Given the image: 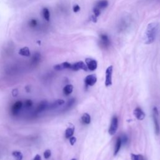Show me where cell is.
<instances>
[{
	"label": "cell",
	"mask_w": 160,
	"mask_h": 160,
	"mask_svg": "<svg viewBox=\"0 0 160 160\" xmlns=\"http://www.w3.org/2000/svg\"><path fill=\"white\" fill-rule=\"evenodd\" d=\"M158 24L156 23H152L148 25L145 34V44H149L155 41L158 31Z\"/></svg>",
	"instance_id": "1"
},
{
	"label": "cell",
	"mask_w": 160,
	"mask_h": 160,
	"mask_svg": "<svg viewBox=\"0 0 160 160\" xmlns=\"http://www.w3.org/2000/svg\"><path fill=\"white\" fill-rule=\"evenodd\" d=\"M118 126V119L116 116H114L111 120V123L108 130V133L110 135H114L117 133Z\"/></svg>",
	"instance_id": "2"
},
{
	"label": "cell",
	"mask_w": 160,
	"mask_h": 160,
	"mask_svg": "<svg viewBox=\"0 0 160 160\" xmlns=\"http://www.w3.org/2000/svg\"><path fill=\"white\" fill-rule=\"evenodd\" d=\"M153 118L155 124V133L157 135H158L160 131V128H159V124L158 120V110L156 107H154L153 110Z\"/></svg>",
	"instance_id": "3"
},
{
	"label": "cell",
	"mask_w": 160,
	"mask_h": 160,
	"mask_svg": "<svg viewBox=\"0 0 160 160\" xmlns=\"http://www.w3.org/2000/svg\"><path fill=\"white\" fill-rule=\"evenodd\" d=\"M113 67L110 66L106 70V79H105V86L108 87L112 85V74H113Z\"/></svg>",
	"instance_id": "4"
},
{
	"label": "cell",
	"mask_w": 160,
	"mask_h": 160,
	"mask_svg": "<svg viewBox=\"0 0 160 160\" xmlns=\"http://www.w3.org/2000/svg\"><path fill=\"white\" fill-rule=\"evenodd\" d=\"M71 69L75 71V72H77V71H79L80 69H83L86 72V71H88V67L83 61H79L73 65L72 64Z\"/></svg>",
	"instance_id": "5"
},
{
	"label": "cell",
	"mask_w": 160,
	"mask_h": 160,
	"mask_svg": "<svg viewBox=\"0 0 160 160\" xmlns=\"http://www.w3.org/2000/svg\"><path fill=\"white\" fill-rule=\"evenodd\" d=\"M100 45L103 48H108L109 46L110 45V40L107 35L104 34H100Z\"/></svg>",
	"instance_id": "6"
},
{
	"label": "cell",
	"mask_w": 160,
	"mask_h": 160,
	"mask_svg": "<svg viewBox=\"0 0 160 160\" xmlns=\"http://www.w3.org/2000/svg\"><path fill=\"white\" fill-rule=\"evenodd\" d=\"M97 82V78L95 75H90L85 79V83L86 86H93Z\"/></svg>",
	"instance_id": "7"
},
{
	"label": "cell",
	"mask_w": 160,
	"mask_h": 160,
	"mask_svg": "<svg viewBox=\"0 0 160 160\" xmlns=\"http://www.w3.org/2000/svg\"><path fill=\"white\" fill-rule=\"evenodd\" d=\"M85 61L88 69H90V71H94L95 69H96L98 63L96 60L91 58H86L85 59Z\"/></svg>",
	"instance_id": "8"
},
{
	"label": "cell",
	"mask_w": 160,
	"mask_h": 160,
	"mask_svg": "<svg viewBox=\"0 0 160 160\" xmlns=\"http://www.w3.org/2000/svg\"><path fill=\"white\" fill-rule=\"evenodd\" d=\"M133 114L135 115V117L136 118L137 120L140 121L143 120L146 116L144 111L139 107H137L135 109L134 111H133Z\"/></svg>",
	"instance_id": "9"
},
{
	"label": "cell",
	"mask_w": 160,
	"mask_h": 160,
	"mask_svg": "<svg viewBox=\"0 0 160 160\" xmlns=\"http://www.w3.org/2000/svg\"><path fill=\"white\" fill-rule=\"evenodd\" d=\"M22 106L23 103L21 101H17L13 104L11 108V113L14 116H16V115L19 113V111L21 110Z\"/></svg>",
	"instance_id": "10"
},
{
	"label": "cell",
	"mask_w": 160,
	"mask_h": 160,
	"mask_svg": "<svg viewBox=\"0 0 160 160\" xmlns=\"http://www.w3.org/2000/svg\"><path fill=\"white\" fill-rule=\"evenodd\" d=\"M71 67H72V64H70L69 63H68V62H64V63H61V64L55 65L54 66V68L56 70L60 71V70H63L65 69H71Z\"/></svg>",
	"instance_id": "11"
},
{
	"label": "cell",
	"mask_w": 160,
	"mask_h": 160,
	"mask_svg": "<svg viewBox=\"0 0 160 160\" xmlns=\"http://www.w3.org/2000/svg\"><path fill=\"white\" fill-rule=\"evenodd\" d=\"M108 5V0H100L98 2L95 6L96 8H97L99 10H102V9H104Z\"/></svg>",
	"instance_id": "12"
},
{
	"label": "cell",
	"mask_w": 160,
	"mask_h": 160,
	"mask_svg": "<svg viewBox=\"0 0 160 160\" xmlns=\"http://www.w3.org/2000/svg\"><path fill=\"white\" fill-rule=\"evenodd\" d=\"M41 60V55L40 53H39L38 52L35 53L33 55L32 58H31V63L32 65H37L40 61Z\"/></svg>",
	"instance_id": "13"
},
{
	"label": "cell",
	"mask_w": 160,
	"mask_h": 160,
	"mask_svg": "<svg viewBox=\"0 0 160 160\" xmlns=\"http://www.w3.org/2000/svg\"><path fill=\"white\" fill-rule=\"evenodd\" d=\"M19 54L23 56H26V57H29L31 55V52L28 47H23L21 48L19 51Z\"/></svg>",
	"instance_id": "14"
},
{
	"label": "cell",
	"mask_w": 160,
	"mask_h": 160,
	"mask_svg": "<svg viewBox=\"0 0 160 160\" xmlns=\"http://www.w3.org/2000/svg\"><path fill=\"white\" fill-rule=\"evenodd\" d=\"M122 145V142L121 140V138L118 137L117 139L116 144H115V147H114V156H116L118 152H120L121 146Z\"/></svg>",
	"instance_id": "15"
},
{
	"label": "cell",
	"mask_w": 160,
	"mask_h": 160,
	"mask_svg": "<svg viewBox=\"0 0 160 160\" xmlns=\"http://www.w3.org/2000/svg\"><path fill=\"white\" fill-rule=\"evenodd\" d=\"M42 16L43 18L47 21H49L50 20V10L47 8H44L42 10Z\"/></svg>",
	"instance_id": "16"
},
{
	"label": "cell",
	"mask_w": 160,
	"mask_h": 160,
	"mask_svg": "<svg viewBox=\"0 0 160 160\" xmlns=\"http://www.w3.org/2000/svg\"><path fill=\"white\" fill-rule=\"evenodd\" d=\"M75 132V127L72 125L71 127L68 128L65 131V137L66 138H69L70 137L73 136Z\"/></svg>",
	"instance_id": "17"
},
{
	"label": "cell",
	"mask_w": 160,
	"mask_h": 160,
	"mask_svg": "<svg viewBox=\"0 0 160 160\" xmlns=\"http://www.w3.org/2000/svg\"><path fill=\"white\" fill-rule=\"evenodd\" d=\"M73 86L72 85H68L63 88V93L65 95H69L73 92Z\"/></svg>",
	"instance_id": "18"
},
{
	"label": "cell",
	"mask_w": 160,
	"mask_h": 160,
	"mask_svg": "<svg viewBox=\"0 0 160 160\" xmlns=\"http://www.w3.org/2000/svg\"><path fill=\"white\" fill-rule=\"evenodd\" d=\"M46 108H48V103L46 101H43L40 103V104L38 105L37 109V113H40L43 111H44Z\"/></svg>",
	"instance_id": "19"
},
{
	"label": "cell",
	"mask_w": 160,
	"mask_h": 160,
	"mask_svg": "<svg viewBox=\"0 0 160 160\" xmlns=\"http://www.w3.org/2000/svg\"><path fill=\"white\" fill-rule=\"evenodd\" d=\"M82 122L85 124H90L91 122V117L90 115L88 113H85L82 117Z\"/></svg>",
	"instance_id": "20"
},
{
	"label": "cell",
	"mask_w": 160,
	"mask_h": 160,
	"mask_svg": "<svg viewBox=\"0 0 160 160\" xmlns=\"http://www.w3.org/2000/svg\"><path fill=\"white\" fill-rule=\"evenodd\" d=\"M28 25L30 26V28H31V29H35L38 27V22L37 20L34 19V18H32L28 21Z\"/></svg>",
	"instance_id": "21"
},
{
	"label": "cell",
	"mask_w": 160,
	"mask_h": 160,
	"mask_svg": "<svg viewBox=\"0 0 160 160\" xmlns=\"http://www.w3.org/2000/svg\"><path fill=\"white\" fill-rule=\"evenodd\" d=\"M65 104V101L63 100H58L56 101H55L54 103H53L51 105H50V107L51 108H56L59 106H61Z\"/></svg>",
	"instance_id": "22"
},
{
	"label": "cell",
	"mask_w": 160,
	"mask_h": 160,
	"mask_svg": "<svg viewBox=\"0 0 160 160\" xmlns=\"http://www.w3.org/2000/svg\"><path fill=\"white\" fill-rule=\"evenodd\" d=\"M131 160H146V159L141 155H135L131 154Z\"/></svg>",
	"instance_id": "23"
},
{
	"label": "cell",
	"mask_w": 160,
	"mask_h": 160,
	"mask_svg": "<svg viewBox=\"0 0 160 160\" xmlns=\"http://www.w3.org/2000/svg\"><path fill=\"white\" fill-rule=\"evenodd\" d=\"M12 155L14 157L16 160H22L23 159V155L20 152L14 151L12 153Z\"/></svg>",
	"instance_id": "24"
},
{
	"label": "cell",
	"mask_w": 160,
	"mask_h": 160,
	"mask_svg": "<svg viewBox=\"0 0 160 160\" xmlns=\"http://www.w3.org/2000/svg\"><path fill=\"white\" fill-rule=\"evenodd\" d=\"M51 150H50V149H47L44 152V158L48 159L51 156Z\"/></svg>",
	"instance_id": "25"
},
{
	"label": "cell",
	"mask_w": 160,
	"mask_h": 160,
	"mask_svg": "<svg viewBox=\"0 0 160 160\" xmlns=\"http://www.w3.org/2000/svg\"><path fill=\"white\" fill-rule=\"evenodd\" d=\"M75 99H74V98H73V99H72V100H70L68 101V103L66 106L65 107L66 109H68V108H69L72 107V106H73V104L75 103Z\"/></svg>",
	"instance_id": "26"
},
{
	"label": "cell",
	"mask_w": 160,
	"mask_h": 160,
	"mask_svg": "<svg viewBox=\"0 0 160 160\" xmlns=\"http://www.w3.org/2000/svg\"><path fill=\"white\" fill-rule=\"evenodd\" d=\"M93 13H94V15L98 18L101 14V10H99V9H98L97 8L94 7L93 9Z\"/></svg>",
	"instance_id": "27"
},
{
	"label": "cell",
	"mask_w": 160,
	"mask_h": 160,
	"mask_svg": "<svg viewBox=\"0 0 160 160\" xmlns=\"http://www.w3.org/2000/svg\"><path fill=\"white\" fill-rule=\"evenodd\" d=\"M33 105V102L30 100H26L24 102V106L26 108H30L31 107V106Z\"/></svg>",
	"instance_id": "28"
},
{
	"label": "cell",
	"mask_w": 160,
	"mask_h": 160,
	"mask_svg": "<svg viewBox=\"0 0 160 160\" xmlns=\"http://www.w3.org/2000/svg\"><path fill=\"white\" fill-rule=\"evenodd\" d=\"M121 142H122L123 144H126L128 142V137L126 135H123L122 138H121Z\"/></svg>",
	"instance_id": "29"
},
{
	"label": "cell",
	"mask_w": 160,
	"mask_h": 160,
	"mask_svg": "<svg viewBox=\"0 0 160 160\" xmlns=\"http://www.w3.org/2000/svg\"><path fill=\"white\" fill-rule=\"evenodd\" d=\"M76 138L74 136H72L69 138V142H70V144L72 145V146H73L75 145V143H76Z\"/></svg>",
	"instance_id": "30"
},
{
	"label": "cell",
	"mask_w": 160,
	"mask_h": 160,
	"mask_svg": "<svg viewBox=\"0 0 160 160\" xmlns=\"http://www.w3.org/2000/svg\"><path fill=\"white\" fill-rule=\"evenodd\" d=\"M79 10H80V7L79 6V5H75V6H73V11H74L75 13H77V12H78Z\"/></svg>",
	"instance_id": "31"
},
{
	"label": "cell",
	"mask_w": 160,
	"mask_h": 160,
	"mask_svg": "<svg viewBox=\"0 0 160 160\" xmlns=\"http://www.w3.org/2000/svg\"><path fill=\"white\" fill-rule=\"evenodd\" d=\"M12 94H13V96H16L18 95V91L17 89H14V90H13Z\"/></svg>",
	"instance_id": "32"
},
{
	"label": "cell",
	"mask_w": 160,
	"mask_h": 160,
	"mask_svg": "<svg viewBox=\"0 0 160 160\" xmlns=\"http://www.w3.org/2000/svg\"><path fill=\"white\" fill-rule=\"evenodd\" d=\"M91 20L94 22V23H96L97 21V17L96 16H94V14L91 16Z\"/></svg>",
	"instance_id": "33"
},
{
	"label": "cell",
	"mask_w": 160,
	"mask_h": 160,
	"mask_svg": "<svg viewBox=\"0 0 160 160\" xmlns=\"http://www.w3.org/2000/svg\"><path fill=\"white\" fill-rule=\"evenodd\" d=\"M41 156L39 155H37L36 156H35V157H34L33 160H41Z\"/></svg>",
	"instance_id": "34"
},
{
	"label": "cell",
	"mask_w": 160,
	"mask_h": 160,
	"mask_svg": "<svg viewBox=\"0 0 160 160\" xmlns=\"http://www.w3.org/2000/svg\"><path fill=\"white\" fill-rule=\"evenodd\" d=\"M72 160H76V159H72Z\"/></svg>",
	"instance_id": "35"
}]
</instances>
